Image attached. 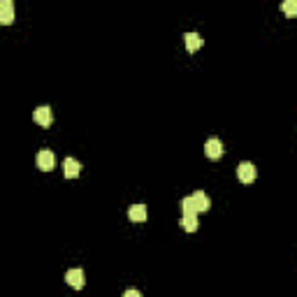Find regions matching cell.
Listing matches in <instances>:
<instances>
[{
  "label": "cell",
  "instance_id": "6da1fadb",
  "mask_svg": "<svg viewBox=\"0 0 297 297\" xmlns=\"http://www.w3.org/2000/svg\"><path fill=\"white\" fill-rule=\"evenodd\" d=\"M35 162H37V167H40L42 172H51V169L56 167V155H54V151H49V148L40 151V153H37V158H35Z\"/></svg>",
  "mask_w": 297,
  "mask_h": 297
},
{
  "label": "cell",
  "instance_id": "7a4b0ae2",
  "mask_svg": "<svg viewBox=\"0 0 297 297\" xmlns=\"http://www.w3.org/2000/svg\"><path fill=\"white\" fill-rule=\"evenodd\" d=\"M204 153H207V158H211V160H218V158L223 155V142L218 140V137L207 140V144H204Z\"/></svg>",
  "mask_w": 297,
  "mask_h": 297
},
{
  "label": "cell",
  "instance_id": "3957f363",
  "mask_svg": "<svg viewBox=\"0 0 297 297\" xmlns=\"http://www.w3.org/2000/svg\"><path fill=\"white\" fill-rule=\"evenodd\" d=\"M237 179L242 183H251L256 179V167H253V162H239V167H237Z\"/></svg>",
  "mask_w": 297,
  "mask_h": 297
},
{
  "label": "cell",
  "instance_id": "277c9868",
  "mask_svg": "<svg viewBox=\"0 0 297 297\" xmlns=\"http://www.w3.org/2000/svg\"><path fill=\"white\" fill-rule=\"evenodd\" d=\"M12 21H14L12 0H0V23H2V26H9Z\"/></svg>",
  "mask_w": 297,
  "mask_h": 297
},
{
  "label": "cell",
  "instance_id": "5b68a950",
  "mask_svg": "<svg viewBox=\"0 0 297 297\" xmlns=\"http://www.w3.org/2000/svg\"><path fill=\"white\" fill-rule=\"evenodd\" d=\"M65 281H68V286H72L74 291H79V288H84V272H81L79 267H77V270H68Z\"/></svg>",
  "mask_w": 297,
  "mask_h": 297
},
{
  "label": "cell",
  "instance_id": "8992f818",
  "mask_svg": "<svg viewBox=\"0 0 297 297\" xmlns=\"http://www.w3.org/2000/svg\"><path fill=\"white\" fill-rule=\"evenodd\" d=\"M79 172H81L79 160H74V158H65V160H63V174L68 176V179L79 176Z\"/></svg>",
  "mask_w": 297,
  "mask_h": 297
},
{
  "label": "cell",
  "instance_id": "52a82bcc",
  "mask_svg": "<svg viewBox=\"0 0 297 297\" xmlns=\"http://www.w3.org/2000/svg\"><path fill=\"white\" fill-rule=\"evenodd\" d=\"M33 119H35L37 126H44V128H47V126H51V109L49 107H37L33 112Z\"/></svg>",
  "mask_w": 297,
  "mask_h": 297
},
{
  "label": "cell",
  "instance_id": "ba28073f",
  "mask_svg": "<svg viewBox=\"0 0 297 297\" xmlns=\"http://www.w3.org/2000/svg\"><path fill=\"white\" fill-rule=\"evenodd\" d=\"M147 207H144V204H133V207H130L128 209V218L133 223H144L147 221Z\"/></svg>",
  "mask_w": 297,
  "mask_h": 297
},
{
  "label": "cell",
  "instance_id": "9c48e42d",
  "mask_svg": "<svg viewBox=\"0 0 297 297\" xmlns=\"http://www.w3.org/2000/svg\"><path fill=\"white\" fill-rule=\"evenodd\" d=\"M190 197H193V202H195L197 211H209L211 200H209V195H207V193H202V190H195Z\"/></svg>",
  "mask_w": 297,
  "mask_h": 297
},
{
  "label": "cell",
  "instance_id": "30bf717a",
  "mask_svg": "<svg viewBox=\"0 0 297 297\" xmlns=\"http://www.w3.org/2000/svg\"><path fill=\"white\" fill-rule=\"evenodd\" d=\"M183 44H186V49H188L190 54H195L197 49L202 47V37L197 33H186L183 35Z\"/></svg>",
  "mask_w": 297,
  "mask_h": 297
},
{
  "label": "cell",
  "instance_id": "8fae6325",
  "mask_svg": "<svg viewBox=\"0 0 297 297\" xmlns=\"http://www.w3.org/2000/svg\"><path fill=\"white\" fill-rule=\"evenodd\" d=\"M181 228L186 230V232H195L197 230V214H183Z\"/></svg>",
  "mask_w": 297,
  "mask_h": 297
},
{
  "label": "cell",
  "instance_id": "7c38bea8",
  "mask_svg": "<svg viewBox=\"0 0 297 297\" xmlns=\"http://www.w3.org/2000/svg\"><path fill=\"white\" fill-rule=\"evenodd\" d=\"M286 16H297V0H284V5H281Z\"/></svg>",
  "mask_w": 297,
  "mask_h": 297
},
{
  "label": "cell",
  "instance_id": "4fadbf2b",
  "mask_svg": "<svg viewBox=\"0 0 297 297\" xmlns=\"http://www.w3.org/2000/svg\"><path fill=\"white\" fill-rule=\"evenodd\" d=\"M181 211L183 214H197V207L193 202V197H183L181 200Z\"/></svg>",
  "mask_w": 297,
  "mask_h": 297
},
{
  "label": "cell",
  "instance_id": "5bb4252c",
  "mask_svg": "<svg viewBox=\"0 0 297 297\" xmlns=\"http://www.w3.org/2000/svg\"><path fill=\"white\" fill-rule=\"evenodd\" d=\"M126 297H140V291H126Z\"/></svg>",
  "mask_w": 297,
  "mask_h": 297
}]
</instances>
